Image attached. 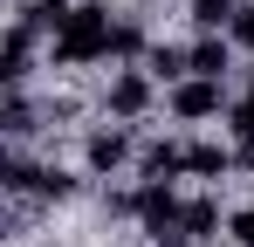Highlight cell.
Masks as SVG:
<instances>
[{
  "label": "cell",
  "instance_id": "cell-18",
  "mask_svg": "<svg viewBox=\"0 0 254 247\" xmlns=\"http://www.w3.org/2000/svg\"><path fill=\"white\" fill-rule=\"evenodd\" d=\"M165 247H186V241H165Z\"/></svg>",
  "mask_w": 254,
  "mask_h": 247
},
{
  "label": "cell",
  "instance_id": "cell-7",
  "mask_svg": "<svg viewBox=\"0 0 254 247\" xmlns=\"http://www.w3.org/2000/svg\"><path fill=\"white\" fill-rule=\"evenodd\" d=\"M28 48H35V28H28V21H14V35H7V62H0V76H7V82L28 76Z\"/></svg>",
  "mask_w": 254,
  "mask_h": 247
},
{
  "label": "cell",
  "instance_id": "cell-8",
  "mask_svg": "<svg viewBox=\"0 0 254 247\" xmlns=\"http://www.w3.org/2000/svg\"><path fill=\"white\" fill-rule=\"evenodd\" d=\"M220 227V206L213 199H192L186 213H179V241H199V234H213Z\"/></svg>",
  "mask_w": 254,
  "mask_h": 247
},
{
  "label": "cell",
  "instance_id": "cell-6",
  "mask_svg": "<svg viewBox=\"0 0 254 247\" xmlns=\"http://www.w3.org/2000/svg\"><path fill=\"white\" fill-rule=\"evenodd\" d=\"M234 130H241V137H234V165H248V172H254V89L234 103Z\"/></svg>",
  "mask_w": 254,
  "mask_h": 247
},
{
  "label": "cell",
  "instance_id": "cell-2",
  "mask_svg": "<svg viewBox=\"0 0 254 247\" xmlns=\"http://www.w3.org/2000/svg\"><path fill=\"white\" fill-rule=\"evenodd\" d=\"M130 213H137V220L158 234V247H165V241H179V213H186V206L172 199V185H165V179H151V185L130 199Z\"/></svg>",
  "mask_w": 254,
  "mask_h": 247
},
{
  "label": "cell",
  "instance_id": "cell-10",
  "mask_svg": "<svg viewBox=\"0 0 254 247\" xmlns=\"http://www.w3.org/2000/svg\"><path fill=\"white\" fill-rule=\"evenodd\" d=\"M192 69H199V76H206V82H220V76H227V41H199V48H192Z\"/></svg>",
  "mask_w": 254,
  "mask_h": 247
},
{
  "label": "cell",
  "instance_id": "cell-11",
  "mask_svg": "<svg viewBox=\"0 0 254 247\" xmlns=\"http://www.w3.org/2000/svg\"><path fill=\"white\" fill-rule=\"evenodd\" d=\"M172 172H186V151L179 144H151L144 151V179H172Z\"/></svg>",
  "mask_w": 254,
  "mask_h": 247
},
{
  "label": "cell",
  "instance_id": "cell-9",
  "mask_svg": "<svg viewBox=\"0 0 254 247\" xmlns=\"http://www.w3.org/2000/svg\"><path fill=\"white\" fill-rule=\"evenodd\" d=\"M234 165V151H220V144H186V172H199V179H220Z\"/></svg>",
  "mask_w": 254,
  "mask_h": 247
},
{
  "label": "cell",
  "instance_id": "cell-12",
  "mask_svg": "<svg viewBox=\"0 0 254 247\" xmlns=\"http://www.w3.org/2000/svg\"><path fill=\"white\" fill-rule=\"evenodd\" d=\"M234 14H241L234 0H192V21L199 28H234Z\"/></svg>",
  "mask_w": 254,
  "mask_h": 247
},
{
  "label": "cell",
  "instance_id": "cell-16",
  "mask_svg": "<svg viewBox=\"0 0 254 247\" xmlns=\"http://www.w3.org/2000/svg\"><path fill=\"white\" fill-rule=\"evenodd\" d=\"M234 41H241V48H254V7H241V14H234Z\"/></svg>",
  "mask_w": 254,
  "mask_h": 247
},
{
  "label": "cell",
  "instance_id": "cell-3",
  "mask_svg": "<svg viewBox=\"0 0 254 247\" xmlns=\"http://www.w3.org/2000/svg\"><path fill=\"white\" fill-rule=\"evenodd\" d=\"M172 110H179V117H213V110H220V82H179V89H172Z\"/></svg>",
  "mask_w": 254,
  "mask_h": 247
},
{
  "label": "cell",
  "instance_id": "cell-5",
  "mask_svg": "<svg viewBox=\"0 0 254 247\" xmlns=\"http://www.w3.org/2000/svg\"><path fill=\"white\" fill-rule=\"evenodd\" d=\"M124 158H130V137H124V130H96V137H89V165H96V172H117Z\"/></svg>",
  "mask_w": 254,
  "mask_h": 247
},
{
  "label": "cell",
  "instance_id": "cell-14",
  "mask_svg": "<svg viewBox=\"0 0 254 247\" xmlns=\"http://www.w3.org/2000/svg\"><path fill=\"white\" fill-rule=\"evenodd\" d=\"M151 69H158V76H179V69H192V55H179V48H151Z\"/></svg>",
  "mask_w": 254,
  "mask_h": 247
},
{
  "label": "cell",
  "instance_id": "cell-1",
  "mask_svg": "<svg viewBox=\"0 0 254 247\" xmlns=\"http://www.w3.org/2000/svg\"><path fill=\"white\" fill-rule=\"evenodd\" d=\"M110 7H69V21L55 28V62H96L110 55Z\"/></svg>",
  "mask_w": 254,
  "mask_h": 247
},
{
  "label": "cell",
  "instance_id": "cell-13",
  "mask_svg": "<svg viewBox=\"0 0 254 247\" xmlns=\"http://www.w3.org/2000/svg\"><path fill=\"white\" fill-rule=\"evenodd\" d=\"M110 48H117V55H137V48H144V28H137V21H117Z\"/></svg>",
  "mask_w": 254,
  "mask_h": 247
},
{
  "label": "cell",
  "instance_id": "cell-15",
  "mask_svg": "<svg viewBox=\"0 0 254 247\" xmlns=\"http://www.w3.org/2000/svg\"><path fill=\"white\" fill-rule=\"evenodd\" d=\"M35 192H42V199H62L69 179H62V172H35Z\"/></svg>",
  "mask_w": 254,
  "mask_h": 247
},
{
  "label": "cell",
  "instance_id": "cell-17",
  "mask_svg": "<svg viewBox=\"0 0 254 247\" xmlns=\"http://www.w3.org/2000/svg\"><path fill=\"white\" fill-rule=\"evenodd\" d=\"M234 234H241V247H254V206H248V213H234Z\"/></svg>",
  "mask_w": 254,
  "mask_h": 247
},
{
  "label": "cell",
  "instance_id": "cell-4",
  "mask_svg": "<svg viewBox=\"0 0 254 247\" xmlns=\"http://www.w3.org/2000/svg\"><path fill=\"white\" fill-rule=\"evenodd\" d=\"M144 103H151V76H137V69H130V76L110 82V110H117V117H137Z\"/></svg>",
  "mask_w": 254,
  "mask_h": 247
}]
</instances>
